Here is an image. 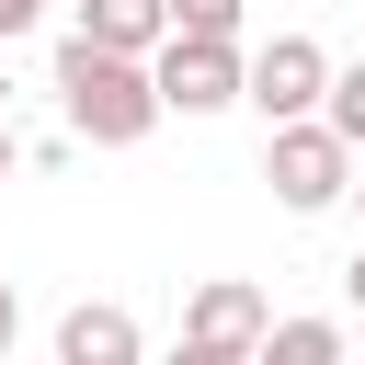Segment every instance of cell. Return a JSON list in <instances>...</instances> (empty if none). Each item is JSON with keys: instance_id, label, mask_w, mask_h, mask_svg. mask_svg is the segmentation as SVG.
<instances>
[{"instance_id": "6da1fadb", "label": "cell", "mask_w": 365, "mask_h": 365, "mask_svg": "<svg viewBox=\"0 0 365 365\" xmlns=\"http://www.w3.org/2000/svg\"><path fill=\"white\" fill-rule=\"evenodd\" d=\"M57 103H68V137H91V148H137V137L160 125V80H148V57L91 46V34L57 46Z\"/></svg>"}, {"instance_id": "7a4b0ae2", "label": "cell", "mask_w": 365, "mask_h": 365, "mask_svg": "<svg viewBox=\"0 0 365 365\" xmlns=\"http://www.w3.org/2000/svg\"><path fill=\"white\" fill-rule=\"evenodd\" d=\"M262 182H274V205H285V217H319V205H342L354 148H342L319 114H285V125L262 137Z\"/></svg>"}, {"instance_id": "3957f363", "label": "cell", "mask_w": 365, "mask_h": 365, "mask_svg": "<svg viewBox=\"0 0 365 365\" xmlns=\"http://www.w3.org/2000/svg\"><path fill=\"white\" fill-rule=\"evenodd\" d=\"M148 80H160V114H228L240 103V34H160Z\"/></svg>"}, {"instance_id": "277c9868", "label": "cell", "mask_w": 365, "mask_h": 365, "mask_svg": "<svg viewBox=\"0 0 365 365\" xmlns=\"http://www.w3.org/2000/svg\"><path fill=\"white\" fill-rule=\"evenodd\" d=\"M319 80H331V57H319L308 34H274V46H251V57H240V103H251L262 125L319 114Z\"/></svg>"}, {"instance_id": "5b68a950", "label": "cell", "mask_w": 365, "mask_h": 365, "mask_svg": "<svg viewBox=\"0 0 365 365\" xmlns=\"http://www.w3.org/2000/svg\"><path fill=\"white\" fill-rule=\"evenodd\" d=\"M262 297L240 285V274H217V285H194V308H182V365H240V354H262Z\"/></svg>"}, {"instance_id": "8992f818", "label": "cell", "mask_w": 365, "mask_h": 365, "mask_svg": "<svg viewBox=\"0 0 365 365\" xmlns=\"http://www.w3.org/2000/svg\"><path fill=\"white\" fill-rule=\"evenodd\" d=\"M57 365H137V319L125 308H68L57 319Z\"/></svg>"}, {"instance_id": "52a82bcc", "label": "cell", "mask_w": 365, "mask_h": 365, "mask_svg": "<svg viewBox=\"0 0 365 365\" xmlns=\"http://www.w3.org/2000/svg\"><path fill=\"white\" fill-rule=\"evenodd\" d=\"M68 11H80L68 34H91V46H125V57H148V46L171 34V11H160V0H68Z\"/></svg>"}, {"instance_id": "ba28073f", "label": "cell", "mask_w": 365, "mask_h": 365, "mask_svg": "<svg viewBox=\"0 0 365 365\" xmlns=\"http://www.w3.org/2000/svg\"><path fill=\"white\" fill-rule=\"evenodd\" d=\"M262 354H285V365H331V354H342V319H262Z\"/></svg>"}, {"instance_id": "9c48e42d", "label": "cell", "mask_w": 365, "mask_h": 365, "mask_svg": "<svg viewBox=\"0 0 365 365\" xmlns=\"http://www.w3.org/2000/svg\"><path fill=\"white\" fill-rule=\"evenodd\" d=\"M319 125H331V137H342V148H365V57H354V68H331V80H319Z\"/></svg>"}, {"instance_id": "30bf717a", "label": "cell", "mask_w": 365, "mask_h": 365, "mask_svg": "<svg viewBox=\"0 0 365 365\" xmlns=\"http://www.w3.org/2000/svg\"><path fill=\"white\" fill-rule=\"evenodd\" d=\"M171 34H240V0H160Z\"/></svg>"}, {"instance_id": "8fae6325", "label": "cell", "mask_w": 365, "mask_h": 365, "mask_svg": "<svg viewBox=\"0 0 365 365\" xmlns=\"http://www.w3.org/2000/svg\"><path fill=\"white\" fill-rule=\"evenodd\" d=\"M34 11H46V0H0V46H11V34H34Z\"/></svg>"}, {"instance_id": "7c38bea8", "label": "cell", "mask_w": 365, "mask_h": 365, "mask_svg": "<svg viewBox=\"0 0 365 365\" xmlns=\"http://www.w3.org/2000/svg\"><path fill=\"white\" fill-rule=\"evenodd\" d=\"M11 331H23V297H11V274H0V354H11Z\"/></svg>"}, {"instance_id": "4fadbf2b", "label": "cell", "mask_w": 365, "mask_h": 365, "mask_svg": "<svg viewBox=\"0 0 365 365\" xmlns=\"http://www.w3.org/2000/svg\"><path fill=\"white\" fill-rule=\"evenodd\" d=\"M342 297H354V308H365V251H354V262H342Z\"/></svg>"}, {"instance_id": "5bb4252c", "label": "cell", "mask_w": 365, "mask_h": 365, "mask_svg": "<svg viewBox=\"0 0 365 365\" xmlns=\"http://www.w3.org/2000/svg\"><path fill=\"white\" fill-rule=\"evenodd\" d=\"M11 160H23V137H11V125H0V171H11Z\"/></svg>"}, {"instance_id": "9a60e30c", "label": "cell", "mask_w": 365, "mask_h": 365, "mask_svg": "<svg viewBox=\"0 0 365 365\" xmlns=\"http://www.w3.org/2000/svg\"><path fill=\"white\" fill-rule=\"evenodd\" d=\"M342 194H354V205H365V182H342Z\"/></svg>"}]
</instances>
